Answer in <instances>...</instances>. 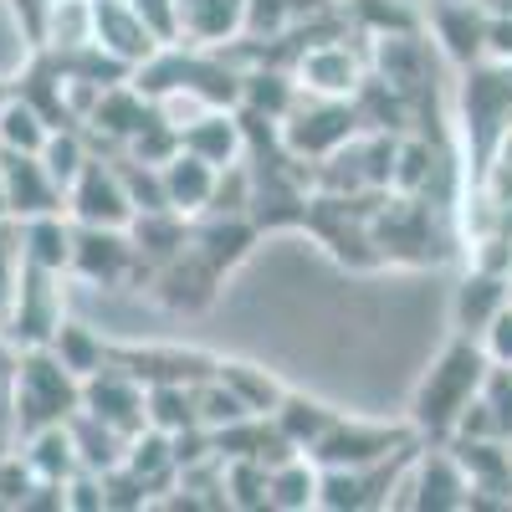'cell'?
<instances>
[{"mask_svg":"<svg viewBox=\"0 0 512 512\" xmlns=\"http://www.w3.org/2000/svg\"><path fill=\"white\" fill-rule=\"evenodd\" d=\"M492 374V359L482 349V338L456 333L451 344L431 359V369L420 374L415 395H410V425L420 441H451L461 410L482 395V384Z\"/></svg>","mask_w":512,"mask_h":512,"instance_id":"6da1fadb","label":"cell"},{"mask_svg":"<svg viewBox=\"0 0 512 512\" xmlns=\"http://www.w3.org/2000/svg\"><path fill=\"white\" fill-rule=\"evenodd\" d=\"M31 492H36V472L26 466V456H0V507H26Z\"/></svg>","mask_w":512,"mask_h":512,"instance_id":"74e56055","label":"cell"},{"mask_svg":"<svg viewBox=\"0 0 512 512\" xmlns=\"http://www.w3.org/2000/svg\"><path fill=\"white\" fill-rule=\"evenodd\" d=\"M292 77L303 93L318 98H354L369 82V57H359L349 41H308L292 57Z\"/></svg>","mask_w":512,"mask_h":512,"instance_id":"8992f818","label":"cell"},{"mask_svg":"<svg viewBox=\"0 0 512 512\" xmlns=\"http://www.w3.org/2000/svg\"><path fill=\"white\" fill-rule=\"evenodd\" d=\"M436 175V149L425 144L420 134L410 139H395V175H390V190L395 195H420Z\"/></svg>","mask_w":512,"mask_h":512,"instance_id":"836d02e7","label":"cell"},{"mask_svg":"<svg viewBox=\"0 0 512 512\" xmlns=\"http://www.w3.org/2000/svg\"><path fill=\"white\" fill-rule=\"evenodd\" d=\"M318 482H323V466L308 456V451H297L287 461L272 466V507L277 512H318Z\"/></svg>","mask_w":512,"mask_h":512,"instance_id":"603a6c76","label":"cell"},{"mask_svg":"<svg viewBox=\"0 0 512 512\" xmlns=\"http://www.w3.org/2000/svg\"><path fill=\"white\" fill-rule=\"evenodd\" d=\"M144 415L164 436H190L200 431L195 420V384H144Z\"/></svg>","mask_w":512,"mask_h":512,"instance_id":"484cf974","label":"cell"},{"mask_svg":"<svg viewBox=\"0 0 512 512\" xmlns=\"http://www.w3.org/2000/svg\"><path fill=\"white\" fill-rule=\"evenodd\" d=\"M128 6L144 16V26L154 31L159 47H175V41L185 36V11H180V0H128Z\"/></svg>","mask_w":512,"mask_h":512,"instance_id":"8d00e7d4","label":"cell"},{"mask_svg":"<svg viewBox=\"0 0 512 512\" xmlns=\"http://www.w3.org/2000/svg\"><path fill=\"white\" fill-rule=\"evenodd\" d=\"M36 159L47 164V175H52V180H57V190L67 195V190H72V180L82 175V169H88V159H93V154H88V139H82L72 123H57L52 134H47V144H41V154H36Z\"/></svg>","mask_w":512,"mask_h":512,"instance_id":"1f68e13d","label":"cell"},{"mask_svg":"<svg viewBox=\"0 0 512 512\" xmlns=\"http://www.w3.org/2000/svg\"><path fill=\"white\" fill-rule=\"evenodd\" d=\"M26 466L36 472V482H67L77 472V441H72V425L57 420V425H36V431H26Z\"/></svg>","mask_w":512,"mask_h":512,"instance_id":"7402d4cb","label":"cell"},{"mask_svg":"<svg viewBox=\"0 0 512 512\" xmlns=\"http://www.w3.org/2000/svg\"><path fill=\"white\" fill-rule=\"evenodd\" d=\"M180 144H185L190 154L210 159L216 169H226V164L246 159V118H241V108H210L205 118H195V123L185 128Z\"/></svg>","mask_w":512,"mask_h":512,"instance_id":"ffe728a7","label":"cell"},{"mask_svg":"<svg viewBox=\"0 0 512 512\" xmlns=\"http://www.w3.org/2000/svg\"><path fill=\"white\" fill-rule=\"evenodd\" d=\"M482 349H487V359L497 369H512V303L482 328Z\"/></svg>","mask_w":512,"mask_h":512,"instance_id":"f35d334b","label":"cell"},{"mask_svg":"<svg viewBox=\"0 0 512 512\" xmlns=\"http://www.w3.org/2000/svg\"><path fill=\"white\" fill-rule=\"evenodd\" d=\"M118 175H123L128 200H134V216H144V210H169V200H164V169H159V164L128 154V159L118 164Z\"/></svg>","mask_w":512,"mask_h":512,"instance_id":"e575fe53","label":"cell"},{"mask_svg":"<svg viewBox=\"0 0 512 512\" xmlns=\"http://www.w3.org/2000/svg\"><path fill=\"white\" fill-rule=\"evenodd\" d=\"M6 98H11V88H6V82H0V108H6Z\"/></svg>","mask_w":512,"mask_h":512,"instance_id":"60d3db41","label":"cell"},{"mask_svg":"<svg viewBox=\"0 0 512 512\" xmlns=\"http://www.w3.org/2000/svg\"><path fill=\"white\" fill-rule=\"evenodd\" d=\"M195 420H200V431L216 436V431H231V425L251 420V410H246V400L231 390L221 374H205L195 384Z\"/></svg>","mask_w":512,"mask_h":512,"instance_id":"f546056e","label":"cell"},{"mask_svg":"<svg viewBox=\"0 0 512 512\" xmlns=\"http://www.w3.org/2000/svg\"><path fill=\"white\" fill-rule=\"evenodd\" d=\"M487 62L512 67V16H492L487 11Z\"/></svg>","mask_w":512,"mask_h":512,"instance_id":"ab89813d","label":"cell"},{"mask_svg":"<svg viewBox=\"0 0 512 512\" xmlns=\"http://www.w3.org/2000/svg\"><path fill=\"white\" fill-rule=\"evenodd\" d=\"M82 410L98 415L103 425H113L118 436H134V431L149 425V415H144V379H134L123 364L108 359L98 374L82 379Z\"/></svg>","mask_w":512,"mask_h":512,"instance_id":"9c48e42d","label":"cell"},{"mask_svg":"<svg viewBox=\"0 0 512 512\" xmlns=\"http://www.w3.org/2000/svg\"><path fill=\"white\" fill-rule=\"evenodd\" d=\"M82 123H88L93 134L113 139V144H134L154 123V98L139 88V82H108V88L93 98V108H88Z\"/></svg>","mask_w":512,"mask_h":512,"instance_id":"5bb4252c","label":"cell"},{"mask_svg":"<svg viewBox=\"0 0 512 512\" xmlns=\"http://www.w3.org/2000/svg\"><path fill=\"white\" fill-rule=\"evenodd\" d=\"M359 108L354 98H318V93H303L297 98V108L277 123V134L287 144L292 159L303 164H323L328 154H338L354 134H359Z\"/></svg>","mask_w":512,"mask_h":512,"instance_id":"3957f363","label":"cell"},{"mask_svg":"<svg viewBox=\"0 0 512 512\" xmlns=\"http://www.w3.org/2000/svg\"><path fill=\"white\" fill-rule=\"evenodd\" d=\"M297 16V0H246V36L251 41H277Z\"/></svg>","mask_w":512,"mask_h":512,"instance_id":"d590c367","label":"cell"},{"mask_svg":"<svg viewBox=\"0 0 512 512\" xmlns=\"http://www.w3.org/2000/svg\"><path fill=\"white\" fill-rule=\"evenodd\" d=\"M0 210H6L11 221H31V216L67 210V195L57 190V180L47 175V164L36 154L0 149Z\"/></svg>","mask_w":512,"mask_h":512,"instance_id":"ba28073f","label":"cell"},{"mask_svg":"<svg viewBox=\"0 0 512 512\" xmlns=\"http://www.w3.org/2000/svg\"><path fill=\"white\" fill-rule=\"evenodd\" d=\"M52 128L57 123L41 113L26 93H11L6 108H0V149H11V154H41V144H47Z\"/></svg>","mask_w":512,"mask_h":512,"instance_id":"4316f807","label":"cell"},{"mask_svg":"<svg viewBox=\"0 0 512 512\" xmlns=\"http://www.w3.org/2000/svg\"><path fill=\"white\" fill-rule=\"evenodd\" d=\"M349 21L364 36H400V31H420V11H410L405 0H349Z\"/></svg>","mask_w":512,"mask_h":512,"instance_id":"d6a6232c","label":"cell"},{"mask_svg":"<svg viewBox=\"0 0 512 512\" xmlns=\"http://www.w3.org/2000/svg\"><path fill=\"white\" fill-rule=\"evenodd\" d=\"M185 11V36L190 47H216L226 52L231 41L246 36V0H180Z\"/></svg>","mask_w":512,"mask_h":512,"instance_id":"44dd1931","label":"cell"},{"mask_svg":"<svg viewBox=\"0 0 512 512\" xmlns=\"http://www.w3.org/2000/svg\"><path fill=\"white\" fill-rule=\"evenodd\" d=\"M62 277L57 272H41V267H31V262H21V272H16V313H11V323H16V338H26V349H36V344H47V338L57 333V323H62V287H57Z\"/></svg>","mask_w":512,"mask_h":512,"instance_id":"4fadbf2b","label":"cell"},{"mask_svg":"<svg viewBox=\"0 0 512 512\" xmlns=\"http://www.w3.org/2000/svg\"><path fill=\"white\" fill-rule=\"evenodd\" d=\"M72 241H77V221L67 216V210L31 216V221H21V262L67 277L72 272Z\"/></svg>","mask_w":512,"mask_h":512,"instance_id":"d6986e66","label":"cell"},{"mask_svg":"<svg viewBox=\"0 0 512 512\" xmlns=\"http://www.w3.org/2000/svg\"><path fill=\"white\" fill-rule=\"evenodd\" d=\"M272 420H277V431H282L297 451H313V446L328 436V425L338 420V410H328L323 400H308V395L287 390V395H282V405L272 410Z\"/></svg>","mask_w":512,"mask_h":512,"instance_id":"d4e9b609","label":"cell"},{"mask_svg":"<svg viewBox=\"0 0 512 512\" xmlns=\"http://www.w3.org/2000/svg\"><path fill=\"white\" fill-rule=\"evenodd\" d=\"M369 77L390 82L395 93H415L425 82V41L420 31H400V36H369Z\"/></svg>","mask_w":512,"mask_h":512,"instance_id":"ac0fdd59","label":"cell"},{"mask_svg":"<svg viewBox=\"0 0 512 512\" xmlns=\"http://www.w3.org/2000/svg\"><path fill=\"white\" fill-rule=\"evenodd\" d=\"M507 128H512V67L502 62L466 67V134H472V149L492 159Z\"/></svg>","mask_w":512,"mask_h":512,"instance_id":"5b68a950","label":"cell"},{"mask_svg":"<svg viewBox=\"0 0 512 512\" xmlns=\"http://www.w3.org/2000/svg\"><path fill=\"white\" fill-rule=\"evenodd\" d=\"M512 303V272H497V267H482L472 262V272L461 277L456 297H451V323L456 333H472L482 338V328Z\"/></svg>","mask_w":512,"mask_h":512,"instance_id":"9a60e30c","label":"cell"},{"mask_svg":"<svg viewBox=\"0 0 512 512\" xmlns=\"http://www.w3.org/2000/svg\"><path fill=\"white\" fill-rule=\"evenodd\" d=\"M93 47L103 57H113L118 67L139 72L159 52V41H154V31L144 26V16L128 6V0H93Z\"/></svg>","mask_w":512,"mask_h":512,"instance_id":"8fae6325","label":"cell"},{"mask_svg":"<svg viewBox=\"0 0 512 512\" xmlns=\"http://www.w3.org/2000/svg\"><path fill=\"white\" fill-rule=\"evenodd\" d=\"M251 241H256V226L241 221V216H210V226L190 231V246H195L221 277H226V272L241 262V256L251 251Z\"/></svg>","mask_w":512,"mask_h":512,"instance_id":"cb8c5ba5","label":"cell"},{"mask_svg":"<svg viewBox=\"0 0 512 512\" xmlns=\"http://www.w3.org/2000/svg\"><path fill=\"white\" fill-rule=\"evenodd\" d=\"M297 98H303V88H297L292 67L262 62V67H246V72H241V98H236V108H241L246 118L282 123V118L297 108Z\"/></svg>","mask_w":512,"mask_h":512,"instance_id":"e0dca14e","label":"cell"},{"mask_svg":"<svg viewBox=\"0 0 512 512\" xmlns=\"http://www.w3.org/2000/svg\"><path fill=\"white\" fill-rule=\"evenodd\" d=\"M216 374L246 400L251 415H272V410L282 405V395H287L267 369H256V364H246V359H216Z\"/></svg>","mask_w":512,"mask_h":512,"instance_id":"4dcf8cb0","label":"cell"},{"mask_svg":"<svg viewBox=\"0 0 512 512\" xmlns=\"http://www.w3.org/2000/svg\"><path fill=\"white\" fill-rule=\"evenodd\" d=\"M159 169H164V200H169V210L185 216V221H200L205 210H210V200H216L221 169L210 164V159H200V154H190L185 144L169 154Z\"/></svg>","mask_w":512,"mask_h":512,"instance_id":"2e32d148","label":"cell"},{"mask_svg":"<svg viewBox=\"0 0 512 512\" xmlns=\"http://www.w3.org/2000/svg\"><path fill=\"white\" fill-rule=\"evenodd\" d=\"M67 216L77 226H113V231H128L134 221V200L123 190V175L118 164H103V159H88V169L72 180L67 190Z\"/></svg>","mask_w":512,"mask_h":512,"instance_id":"52a82bcc","label":"cell"},{"mask_svg":"<svg viewBox=\"0 0 512 512\" xmlns=\"http://www.w3.org/2000/svg\"><path fill=\"white\" fill-rule=\"evenodd\" d=\"M47 349L62 359V369H72L77 379H88V374H98L108 359H113V349L103 344V338L93 333V328H82V323H72V318H62L57 323V333L47 338Z\"/></svg>","mask_w":512,"mask_h":512,"instance_id":"83f0119b","label":"cell"},{"mask_svg":"<svg viewBox=\"0 0 512 512\" xmlns=\"http://www.w3.org/2000/svg\"><path fill=\"white\" fill-rule=\"evenodd\" d=\"M77 405H82V379L72 369H62V359L47 344L26 349V359L16 364V415L26 431L72 420Z\"/></svg>","mask_w":512,"mask_h":512,"instance_id":"7a4b0ae2","label":"cell"},{"mask_svg":"<svg viewBox=\"0 0 512 512\" xmlns=\"http://www.w3.org/2000/svg\"><path fill=\"white\" fill-rule=\"evenodd\" d=\"M134 267H139V246L128 231L77 226V241H72V272L77 277H88L93 287H118Z\"/></svg>","mask_w":512,"mask_h":512,"instance_id":"7c38bea8","label":"cell"},{"mask_svg":"<svg viewBox=\"0 0 512 512\" xmlns=\"http://www.w3.org/2000/svg\"><path fill=\"white\" fill-rule=\"evenodd\" d=\"M425 26L436 31V47L451 67H477L487 62V6L482 0H431Z\"/></svg>","mask_w":512,"mask_h":512,"instance_id":"30bf717a","label":"cell"},{"mask_svg":"<svg viewBox=\"0 0 512 512\" xmlns=\"http://www.w3.org/2000/svg\"><path fill=\"white\" fill-rule=\"evenodd\" d=\"M272 466L256 456H221V497L226 507H272Z\"/></svg>","mask_w":512,"mask_h":512,"instance_id":"f1b7e54d","label":"cell"},{"mask_svg":"<svg viewBox=\"0 0 512 512\" xmlns=\"http://www.w3.org/2000/svg\"><path fill=\"white\" fill-rule=\"evenodd\" d=\"M420 446L415 425H384V420H354V415H338L328 425V436L308 451L318 466H374V461H390L400 451Z\"/></svg>","mask_w":512,"mask_h":512,"instance_id":"277c9868","label":"cell"}]
</instances>
